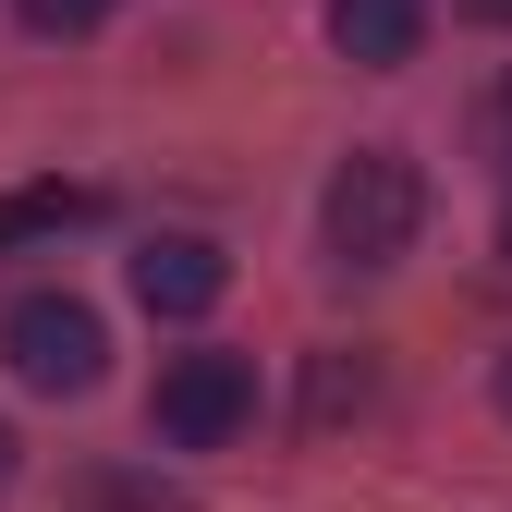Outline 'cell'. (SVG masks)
<instances>
[{
    "mask_svg": "<svg viewBox=\"0 0 512 512\" xmlns=\"http://www.w3.org/2000/svg\"><path fill=\"white\" fill-rule=\"evenodd\" d=\"M330 49L366 61V74H403L427 49V0H330Z\"/></svg>",
    "mask_w": 512,
    "mask_h": 512,
    "instance_id": "5",
    "label": "cell"
},
{
    "mask_svg": "<svg viewBox=\"0 0 512 512\" xmlns=\"http://www.w3.org/2000/svg\"><path fill=\"white\" fill-rule=\"evenodd\" d=\"M500 415H512V354H500Z\"/></svg>",
    "mask_w": 512,
    "mask_h": 512,
    "instance_id": "11",
    "label": "cell"
},
{
    "mask_svg": "<svg viewBox=\"0 0 512 512\" xmlns=\"http://www.w3.org/2000/svg\"><path fill=\"white\" fill-rule=\"evenodd\" d=\"M366 415V354H317V391H305V427H342Z\"/></svg>",
    "mask_w": 512,
    "mask_h": 512,
    "instance_id": "7",
    "label": "cell"
},
{
    "mask_svg": "<svg viewBox=\"0 0 512 512\" xmlns=\"http://www.w3.org/2000/svg\"><path fill=\"white\" fill-rule=\"evenodd\" d=\"M110 196L98 183H25V196H0V256H25V244H49V232H86Z\"/></svg>",
    "mask_w": 512,
    "mask_h": 512,
    "instance_id": "6",
    "label": "cell"
},
{
    "mask_svg": "<svg viewBox=\"0 0 512 512\" xmlns=\"http://www.w3.org/2000/svg\"><path fill=\"white\" fill-rule=\"evenodd\" d=\"M427 232V171L403 147H354L330 171V196H317V244L342 256V269H403Z\"/></svg>",
    "mask_w": 512,
    "mask_h": 512,
    "instance_id": "1",
    "label": "cell"
},
{
    "mask_svg": "<svg viewBox=\"0 0 512 512\" xmlns=\"http://www.w3.org/2000/svg\"><path fill=\"white\" fill-rule=\"evenodd\" d=\"M500 256H512V196H500Z\"/></svg>",
    "mask_w": 512,
    "mask_h": 512,
    "instance_id": "12",
    "label": "cell"
},
{
    "mask_svg": "<svg viewBox=\"0 0 512 512\" xmlns=\"http://www.w3.org/2000/svg\"><path fill=\"white\" fill-rule=\"evenodd\" d=\"M13 476H25V452H13V427H0V488H13Z\"/></svg>",
    "mask_w": 512,
    "mask_h": 512,
    "instance_id": "10",
    "label": "cell"
},
{
    "mask_svg": "<svg viewBox=\"0 0 512 512\" xmlns=\"http://www.w3.org/2000/svg\"><path fill=\"white\" fill-rule=\"evenodd\" d=\"M488 135H500V147H512V86H500V98H488Z\"/></svg>",
    "mask_w": 512,
    "mask_h": 512,
    "instance_id": "9",
    "label": "cell"
},
{
    "mask_svg": "<svg viewBox=\"0 0 512 512\" xmlns=\"http://www.w3.org/2000/svg\"><path fill=\"white\" fill-rule=\"evenodd\" d=\"M13 13H25V37H98L122 0H13Z\"/></svg>",
    "mask_w": 512,
    "mask_h": 512,
    "instance_id": "8",
    "label": "cell"
},
{
    "mask_svg": "<svg viewBox=\"0 0 512 512\" xmlns=\"http://www.w3.org/2000/svg\"><path fill=\"white\" fill-rule=\"evenodd\" d=\"M147 427L171 439V452H232V439L256 427V366L196 342V354H171L159 366V391H147Z\"/></svg>",
    "mask_w": 512,
    "mask_h": 512,
    "instance_id": "3",
    "label": "cell"
},
{
    "mask_svg": "<svg viewBox=\"0 0 512 512\" xmlns=\"http://www.w3.org/2000/svg\"><path fill=\"white\" fill-rule=\"evenodd\" d=\"M0 366H13L25 391L74 403V391H98L110 330H98V305H86V293H13V305H0Z\"/></svg>",
    "mask_w": 512,
    "mask_h": 512,
    "instance_id": "2",
    "label": "cell"
},
{
    "mask_svg": "<svg viewBox=\"0 0 512 512\" xmlns=\"http://www.w3.org/2000/svg\"><path fill=\"white\" fill-rule=\"evenodd\" d=\"M232 293V256L208 244V232H159L147 256H135V305L147 317H208Z\"/></svg>",
    "mask_w": 512,
    "mask_h": 512,
    "instance_id": "4",
    "label": "cell"
},
{
    "mask_svg": "<svg viewBox=\"0 0 512 512\" xmlns=\"http://www.w3.org/2000/svg\"><path fill=\"white\" fill-rule=\"evenodd\" d=\"M476 13H512V0H476Z\"/></svg>",
    "mask_w": 512,
    "mask_h": 512,
    "instance_id": "13",
    "label": "cell"
}]
</instances>
